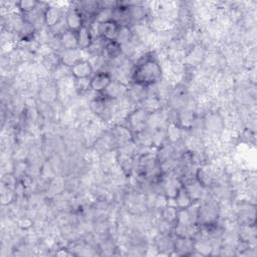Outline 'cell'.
Masks as SVG:
<instances>
[{"instance_id": "ac0fdd59", "label": "cell", "mask_w": 257, "mask_h": 257, "mask_svg": "<svg viewBox=\"0 0 257 257\" xmlns=\"http://www.w3.org/2000/svg\"><path fill=\"white\" fill-rule=\"evenodd\" d=\"M38 5H39V2L35 1V0H21V1L16 3V6L20 10V12L23 13L24 15L30 14L33 11H35Z\"/></svg>"}, {"instance_id": "5b68a950", "label": "cell", "mask_w": 257, "mask_h": 257, "mask_svg": "<svg viewBox=\"0 0 257 257\" xmlns=\"http://www.w3.org/2000/svg\"><path fill=\"white\" fill-rule=\"evenodd\" d=\"M120 27L121 25L118 22L114 20H110L108 22L98 25V33L100 37L103 40H105V42L116 41L120 31Z\"/></svg>"}, {"instance_id": "8992f818", "label": "cell", "mask_w": 257, "mask_h": 257, "mask_svg": "<svg viewBox=\"0 0 257 257\" xmlns=\"http://www.w3.org/2000/svg\"><path fill=\"white\" fill-rule=\"evenodd\" d=\"M63 21V11L57 6H47L43 10V24L52 29Z\"/></svg>"}, {"instance_id": "52a82bcc", "label": "cell", "mask_w": 257, "mask_h": 257, "mask_svg": "<svg viewBox=\"0 0 257 257\" xmlns=\"http://www.w3.org/2000/svg\"><path fill=\"white\" fill-rule=\"evenodd\" d=\"M173 200L175 202V207L178 210H183V209H189L190 207L193 206L194 204V199L190 195V193L187 191L185 186H180L173 197Z\"/></svg>"}, {"instance_id": "30bf717a", "label": "cell", "mask_w": 257, "mask_h": 257, "mask_svg": "<svg viewBox=\"0 0 257 257\" xmlns=\"http://www.w3.org/2000/svg\"><path fill=\"white\" fill-rule=\"evenodd\" d=\"M60 57V62L61 65L70 68L75 62L80 60L81 57V50L76 48V49H63L59 53Z\"/></svg>"}, {"instance_id": "d6986e66", "label": "cell", "mask_w": 257, "mask_h": 257, "mask_svg": "<svg viewBox=\"0 0 257 257\" xmlns=\"http://www.w3.org/2000/svg\"><path fill=\"white\" fill-rule=\"evenodd\" d=\"M182 136V129L180 126H178L175 123H171L168 127V130L166 132V137L169 141L172 143L178 142L181 139Z\"/></svg>"}, {"instance_id": "9a60e30c", "label": "cell", "mask_w": 257, "mask_h": 257, "mask_svg": "<svg viewBox=\"0 0 257 257\" xmlns=\"http://www.w3.org/2000/svg\"><path fill=\"white\" fill-rule=\"evenodd\" d=\"M104 52L111 59H116L123 53V46L117 41H108L104 44Z\"/></svg>"}, {"instance_id": "7a4b0ae2", "label": "cell", "mask_w": 257, "mask_h": 257, "mask_svg": "<svg viewBox=\"0 0 257 257\" xmlns=\"http://www.w3.org/2000/svg\"><path fill=\"white\" fill-rule=\"evenodd\" d=\"M113 82L112 75L105 71L101 70L92 75L90 78V87L91 91L97 94H104Z\"/></svg>"}, {"instance_id": "e0dca14e", "label": "cell", "mask_w": 257, "mask_h": 257, "mask_svg": "<svg viewBox=\"0 0 257 257\" xmlns=\"http://www.w3.org/2000/svg\"><path fill=\"white\" fill-rule=\"evenodd\" d=\"M113 10H114V8L101 6V8L97 12L96 16L94 17L95 22L99 25V24L108 22L110 20H113Z\"/></svg>"}, {"instance_id": "ffe728a7", "label": "cell", "mask_w": 257, "mask_h": 257, "mask_svg": "<svg viewBox=\"0 0 257 257\" xmlns=\"http://www.w3.org/2000/svg\"><path fill=\"white\" fill-rule=\"evenodd\" d=\"M132 37H133V32L129 27V25H121L116 41L123 46L127 43H130L132 40Z\"/></svg>"}, {"instance_id": "44dd1931", "label": "cell", "mask_w": 257, "mask_h": 257, "mask_svg": "<svg viewBox=\"0 0 257 257\" xmlns=\"http://www.w3.org/2000/svg\"><path fill=\"white\" fill-rule=\"evenodd\" d=\"M91 78V77H90ZM90 78H79V79H74V88L79 94H84L88 91H91L90 87Z\"/></svg>"}, {"instance_id": "3957f363", "label": "cell", "mask_w": 257, "mask_h": 257, "mask_svg": "<svg viewBox=\"0 0 257 257\" xmlns=\"http://www.w3.org/2000/svg\"><path fill=\"white\" fill-rule=\"evenodd\" d=\"M149 116H150V114L142 108L132 112L128 116V124H129L130 130L135 131L137 133L144 132L145 128L148 125Z\"/></svg>"}, {"instance_id": "9c48e42d", "label": "cell", "mask_w": 257, "mask_h": 257, "mask_svg": "<svg viewBox=\"0 0 257 257\" xmlns=\"http://www.w3.org/2000/svg\"><path fill=\"white\" fill-rule=\"evenodd\" d=\"M65 21V25L66 28L68 30L71 31H77L80 27H82L84 25V19L83 16L81 15V13L79 12V10L77 8H73L70 9L64 18Z\"/></svg>"}, {"instance_id": "8fae6325", "label": "cell", "mask_w": 257, "mask_h": 257, "mask_svg": "<svg viewBox=\"0 0 257 257\" xmlns=\"http://www.w3.org/2000/svg\"><path fill=\"white\" fill-rule=\"evenodd\" d=\"M127 94H128V88L126 84H124L123 82H120V81L113 80L112 84L103 95L105 97H107L108 99H110L111 101H113V100L120 99Z\"/></svg>"}, {"instance_id": "603a6c76", "label": "cell", "mask_w": 257, "mask_h": 257, "mask_svg": "<svg viewBox=\"0 0 257 257\" xmlns=\"http://www.w3.org/2000/svg\"><path fill=\"white\" fill-rule=\"evenodd\" d=\"M179 122H180V127L189 129L192 127L194 123V116L192 115L191 112H184L179 116Z\"/></svg>"}, {"instance_id": "7c38bea8", "label": "cell", "mask_w": 257, "mask_h": 257, "mask_svg": "<svg viewBox=\"0 0 257 257\" xmlns=\"http://www.w3.org/2000/svg\"><path fill=\"white\" fill-rule=\"evenodd\" d=\"M58 39H59L62 50L63 49H76V48H78L77 37H76V32L75 31H71V30L66 29L64 32H62L58 36Z\"/></svg>"}, {"instance_id": "ba28073f", "label": "cell", "mask_w": 257, "mask_h": 257, "mask_svg": "<svg viewBox=\"0 0 257 257\" xmlns=\"http://www.w3.org/2000/svg\"><path fill=\"white\" fill-rule=\"evenodd\" d=\"M76 37H77L78 48L80 50L89 49L94 42L92 28L90 26H88L87 24H84L82 27H80L76 31Z\"/></svg>"}, {"instance_id": "6da1fadb", "label": "cell", "mask_w": 257, "mask_h": 257, "mask_svg": "<svg viewBox=\"0 0 257 257\" xmlns=\"http://www.w3.org/2000/svg\"><path fill=\"white\" fill-rule=\"evenodd\" d=\"M162 75L163 70L159 61L154 56L147 54L141 57L136 63L132 72V79L134 83L149 88L150 85L158 83Z\"/></svg>"}, {"instance_id": "4fadbf2b", "label": "cell", "mask_w": 257, "mask_h": 257, "mask_svg": "<svg viewBox=\"0 0 257 257\" xmlns=\"http://www.w3.org/2000/svg\"><path fill=\"white\" fill-rule=\"evenodd\" d=\"M127 95L132 101L138 102V103H142L149 96L147 92V88L137 83H133V85L130 89L128 88Z\"/></svg>"}, {"instance_id": "5bb4252c", "label": "cell", "mask_w": 257, "mask_h": 257, "mask_svg": "<svg viewBox=\"0 0 257 257\" xmlns=\"http://www.w3.org/2000/svg\"><path fill=\"white\" fill-rule=\"evenodd\" d=\"M40 100L45 104H50L57 98V89L53 84H46L39 92Z\"/></svg>"}, {"instance_id": "277c9868", "label": "cell", "mask_w": 257, "mask_h": 257, "mask_svg": "<svg viewBox=\"0 0 257 257\" xmlns=\"http://www.w3.org/2000/svg\"><path fill=\"white\" fill-rule=\"evenodd\" d=\"M69 72L74 79L90 78L94 74V66L91 61L81 58L69 68Z\"/></svg>"}, {"instance_id": "7402d4cb", "label": "cell", "mask_w": 257, "mask_h": 257, "mask_svg": "<svg viewBox=\"0 0 257 257\" xmlns=\"http://www.w3.org/2000/svg\"><path fill=\"white\" fill-rule=\"evenodd\" d=\"M129 10H130L131 19L139 21L146 17V9L143 6H140V5L129 6Z\"/></svg>"}, {"instance_id": "2e32d148", "label": "cell", "mask_w": 257, "mask_h": 257, "mask_svg": "<svg viewBox=\"0 0 257 257\" xmlns=\"http://www.w3.org/2000/svg\"><path fill=\"white\" fill-rule=\"evenodd\" d=\"M204 125H205V128L208 131L219 132V131L222 130L223 122H222V119L219 116L212 114V115L207 117V119L204 122Z\"/></svg>"}]
</instances>
